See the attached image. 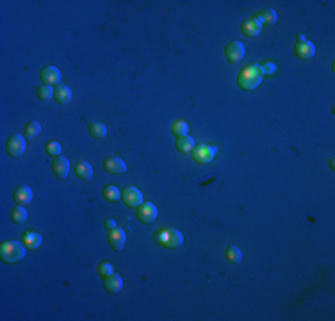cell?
<instances>
[{
    "instance_id": "5b68a950",
    "label": "cell",
    "mask_w": 335,
    "mask_h": 321,
    "mask_svg": "<svg viewBox=\"0 0 335 321\" xmlns=\"http://www.w3.org/2000/svg\"><path fill=\"white\" fill-rule=\"evenodd\" d=\"M25 139H23V136H20V134H13L9 139H7V143H5V150H7V154L11 155V157H20V155L25 154Z\"/></svg>"
},
{
    "instance_id": "5bb4252c",
    "label": "cell",
    "mask_w": 335,
    "mask_h": 321,
    "mask_svg": "<svg viewBox=\"0 0 335 321\" xmlns=\"http://www.w3.org/2000/svg\"><path fill=\"white\" fill-rule=\"evenodd\" d=\"M104 170L107 171V173H123V171L127 170V164H125V160H122L120 157H107L106 160H104Z\"/></svg>"
},
{
    "instance_id": "9c48e42d",
    "label": "cell",
    "mask_w": 335,
    "mask_h": 321,
    "mask_svg": "<svg viewBox=\"0 0 335 321\" xmlns=\"http://www.w3.org/2000/svg\"><path fill=\"white\" fill-rule=\"evenodd\" d=\"M123 202L127 203L128 207L138 209L139 205L143 203V195H141V191H139L138 187L128 186V187H125V191H123Z\"/></svg>"
},
{
    "instance_id": "603a6c76",
    "label": "cell",
    "mask_w": 335,
    "mask_h": 321,
    "mask_svg": "<svg viewBox=\"0 0 335 321\" xmlns=\"http://www.w3.org/2000/svg\"><path fill=\"white\" fill-rule=\"evenodd\" d=\"M39 132H41V125H39V122H29L25 125V128H23V136H25V139L37 138Z\"/></svg>"
},
{
    "instance_id": "6da1fadb",
    "label": "cell",
    "mask_w": 335,
    "mask_h": 321,
    "mask_svg": "<svg viewBox=\"0 0 335 321\" xmlns=\"http://www.w3.org/2000/svg\"><path fill=\"white\" fill-rule=\"evenodd\" d=\"M262 70L259 64H251L246 66L239 75H237V84L241 86V89L245 91H253L259 88V84L262 82Z\"/></svg>"
},
{
    "instance_id": "4fadbf2b",
    "label": "cell",
    "mask_w": 335,
    "mask_h": 321,
    "mask_svg": "<svg viewBox=\"0 0 335 321\" xmlns=\"http://www.w3.org/2000/svg\"><path fill=\"white\" fill-rule=\"evenodd\" d=\"M13 200L18 205H27L32 202V189L29 186H18L13 193Z\"/></svg>"
},
{
    "instance_id": "cb8c5ba5",
    "label": "cell",
    "mask_w": 335,
    "mask_h": 321,
    "mask_svg": "<svg viewBox=\"0 0 335 321\" xmlns=\"http://www.w3.org/2000/svg\"><path fill=\"white\" fill-rule=\"evenodd\" d=\"M253 18H257L261 25H262V23H269V25H271V23H275V21H277V13H275L273 9H264V11H261L259 15L253 16Z\"/></svg>"
},
{
    "instance_id": "7a4b0ae2",
    "label": "cell",
    "mask_w": 335,
    "mask_h": 321,
    "mask_svg": "<svg viewBox=\"0 0 335 321\" xmlns=\"http://www.w3.org/2000/svg\"><path fill=\"white\" fill-rule=\"evenodd\" d=\"M25 250L27 246L20 241H4L0 246V257L4 262H18L25 257Z\"/></svg>"
},
{
    "instance_id": "d6986e66",
    "label": "cell",
    "mask_w": 335,
    "mask_h": 321,
    "mask_svg": "<svg viewBox=\"0 0 335 321\" xmlns=\"http://www.w3.org/2000/svg\"><path fill=\"white\" fill-rule=\"evenodd\" d=\"M194 148V139L191 136H182V138L176 139V150L180 154H189Z\"/></svg>"
},
{
    "instance_id": "30bf717a",
    "label": "cell",
    "mask_w": 335,
    "mask_h": 321,
    "mask_svg": "<svg viewBox=\"0 0 335 321\" xmlns=\"http://www.w3.org/2000/svg\"><path fill=\"white\" fill-rule=\"evenodd\" d=\"M39 77H41V80L45 82V86H59V82H61V71H59V68H55V66H47V68L41 70V73H39Z\"/></svg>"
},
{
    "instance_id": "ba28073f",
    "label": "cell",
    "mask_w": 335,
    "mask_h": 321,
    "mask_svg": "<svg viewBox=\"0 0 335 321\" xmlns=\"http://www.w3.org/2000/svg\"><path fill=\"white\" fill-rule=\"evenodd\" d=\"M316 54V47L312 41H298L296 45H294V55L298 59H301V61H307V59L314 57Z\"/></svg>"
},
{
    "instance_id": "4316f807",
    "label": "cell",
    "mask_w": 335,
    "mask_h": 321,
    "mask_svg": "<svg viewBox=\"0 0 335 321\" xmlns=\"http://www.w3.org/2000/svg\"><path fill=\"white\" fill-rule=\"evenodd\" d=\"M102 195H104V198H106L107 202H116L122 196V193H120V189L116 186H106L102 189Z\"/></svg>"
},
{
    "instance_id": "d4e9b609",
    "label": "cell",
    "mask_w": 335,
    "mask_h": 321,
    "mask_svg": "<svg viewBox=\"0 0 335 321\" xmlns=\"http://www.w3.org/2000/svg\"><path fill=\"white\" fill-rule=\"evenodd\" d=\"M225 257H227V261L230 264H239L243 261V253H241V250L237 246H229L227 251H225Z\"/></svg>"
},
{
    "instance_id": "277c9868",
    "label": "cell",
    "mask_w": 335,
    "mask_h": 321,
    "mask_svg": "<svg viewBox=\"0 0 335 321\" xmlns=\"http://www.w3.org/2000/svg\"><path fill=\"white\" fill-rule=\"evenodd\" d=\"M218 154V148L212 144H200L196 148H193V159L200 164H207L214 159V155Z\"/></svg>"
},
{
    "instance_id": "7c38bea8",
    "label": "cell",
    "mask_w": 335,
    "mask_h": 321,
    "mask_svg": "<svg viewBox=\"0 0 335 321\" xmlns=\"http://www.w3.org/2000/svg\"><path fill=\"white\" fill-rule=\"evenodd\" d=\"M52 170H53V175L57 177V178H66L70 173V162L68 159H64V157H53L52 160Z\"/></svg>"
},
{
    "instance_id": "44dd1931",
    "label": "cell",
    "mask_w": 335,
    "mask_h": 321,
    "mask_svg": "<svg viewBox=\"0 0 335 321\" xmlns=\"http://www.w3.org/2000/svg\"><path fill=\"white\" fill-rule=\"evenodd\" d=\"M9 218L13 223H25L27 221V211L23 205H16V207L11 209Z\"/></svg>"
},
{
    "instance_id": "1f68e13d",
    "label": "cell",
    "mask_w": 335,
    "mask_h": 321,
    "mask_svg": "<svg viewBox=\"0 0 335 321\" xmlns=\"http://www.w3.org/2000/svg\"><path fill=\"white\" fill-rule=\"evenodd\" d=\"M106 229L107 230H114V229H116V221H114L112 218L106 219Z\"/></svg>"
},
{
    "instance_id": "52a82bcc",
    "label": "cell",
    "mask_w": 335,
    "mask_h": 321,
    "mask_svg": "<svg viewBox=\"0 0 335 321\" xmlns=\"http://www.w3.org/2000/svg\"><path fill=\"white\" fill-rule=\"evenodd\" d=\"M138 218L139 221H143V223L150 225L154 223L155 219H157V207H155L154 203H141L138 207Z\"/></svg>"
},
{
    "instance_id": "ac0fdd59",
    "label": "cell",
    "mask_w": 335,
    "mask_h": 321,
    "mask_svg": "<svg viewBox=\"0 0 335 321\" xmlns=\"http://www.w3.org/2000/svg\"><path fill=\"white\" fill-rule=\"evenodd\" d=\"M43 243V237L39 232H29L23 237V245L27 246V250H37Z\"/></svg>"
},
{
    "instance_id": "484cf974",
    "label": "cell",
    "mask_w": 335,
    "mask_h": 321,
    "mask_svg": "<svg viewBox=\"0 0 335 321\" xmlns=\"http://www.w3.org/2000/svg\"><path fill=\"white\" fill-rule=\"evenodd\" d=\"M171 132L175 134L176 138L187 136V132H189V125H187V122H184V120H175L173 125H171Z\"/></svg>"
},
{
    "instance_id": "4dcf8cb0",
    "label": "cell",
    "mask_w": 335,
    "mask_h": 321,
    "mask_svg": "<svg viewBox=\"0 0 335 321\" xmlns=\"http://www.w3.org/2000/svg\"><path fill=\"white\" fill-rule=\"evenodd\" d=\"M259 66H261V70H262V75H273L277 71V66H275L271 61H266V63L259 64Z\"/></svg>"
},
{
    "instance_id": "2e32d148",
    "label": "cell",
    "mask_w": 335,
    "mask_h": 321,
    "mask_svg": "<svg viewBox=\"0 0 335 321\" xmlns=\"http://www.w3.org/2000/svg\"><path fill=\"white\" fill-rule=\"evenodd\" d=\"M73 171L80 180H89L91 177H93V168H91V164L88 160H79V162L73 166Z\"/></svg>"
},
{
    "instance_id": "83f0119b",
    "label": "cell",
    "mask_w": 335,
    "mask_h": 321,
    "mask_svg": "<svg viewBox=\"0 0 335 321\" xmlns=\"http://www.w3.org/2000/svg\"><path fill=\"white\" fill-rule=\"evenodd\" d=\"M36 95H37L39 100L48 102L53 96V88L52 86H39V88L36 89Z\"/></svg>"
},
{
    "instance_id": "ffe728a7",
    "label": "cell",
    "mask_w": 335,
    "mask_h": 321,
    "mask_svg": "<svg viewBox=\"0 0 335 321\" xmlns=\"http://www.w3.org/2000/svg\"><path fill=\"white\" fill-rule=\"evenodd\" d=\"M123 287V278L116 273H112L111 277L106 278V289L109 293H118Z\"/></svg>"
},
{
    "instance_id": "7402d4cb",
    "label": "cell",
    "mask_w": 335,
    "mask_h": 321,
    "mask_svg": "<svg viewBox=\"0 0 335 321\" xmlns=\"http://www.w3.org/2000/svg\"><path fill=\"white\" fill-rule=\"evenodd\" d=\"M88 128H89L91 136L96 138V139H102V138H106L107 136V127L100 122H91L89 125H88Z\"/></svg>"
},
{
    "instance_id": "f1b7e54d",
    "label": "cell",
    "mask_w": 335,
    "mask_h": 321,
    "mask_svg": "<svg viewBox=\"0 0 335 321\" xmlns=\"http://www.w3.org/2000/svg\"><path fill=\"white\" fill-rule=\"evenodd\" d=\"M45 150H47V154L50 155V157H59L61 152H63V148H61V144H59L57 141H48Z\"/></svg>"
},
{
    "instance_id": "e0dca14e",
    "label": "cell",
    "mask_w": 335,
    "mask_h": 321,
    "mask_svg": "<svg viewBox=\"0 0 335 321\" xmlns=\"http://www.w3.org/2000/svg\"><path fill=\"white\" fill-rule=\"evenodd\" d=\"M53 100L57 102V104H70V100H71V89H70L68 86H63L59 84L53 88Z\"/></svg>"
},
{
    "instance_id": "3957f363",
    "label": "cell",
    "mask_w": 335,
    "mask_h": 321,
    "mask_svg": "<svg viewBox=\"0 0 335 321\" xmlns=\"http://www.w3.org/2000/svg\"><path fill=\"white\" fill-rule=\"evenodd\" d=\"M157 239H159L160 245L168 246V248H180L182 243H184V235L175 229H168L162 230Z\"/></svg>"
},
{
    "instance_id": "8992f818",
    "label": "cell",
    "mask_w": 335,
    "mask_h": 321,
    "mask_svg": "<svg viewBox=\"0 0 335 321\" xmlns=\"http://www.w3.org/2000/svg\"><path fill=\"white\" fill-rule=\"evenodd\" d=\"M225 57L229 59V63H239L245 57V45L241 41H230L225 48Z\"/></svg>"
},
{
    "instance_id": "9a60e30c",
    "label": "cell",
    "mask_w": 335,
    "mask_h": 321,
    "mask_svg": "<svg viewBox=\"0 0 335 321\" xmlns=\"http://www.w3.org/2000/svg\"><path fill=\"white\" fill-rule=\"evenodd\" d=\"M261 27L262 25L259 23V20L251 16V18H248V20L243 23V27H241V29H243V34H245V36L255 37V36H259V34H261Z\"/></svg>"
},
{
    "instance_id": "8fae6325",
    "label": "cell",
    "mask_w": 335,
    "mask_h": 321,
    "mask_svg": "<svg viewBox=\"0 0 335 321\" xmlns=\"http://www.w3.org/2000/svg\"><path fill=\"white\" fill-rule=\"evenodd\" d=\"M107 239H109V245H111L114 250L120 251V250H123V246L127 243V235H125V232H123L122 229H114V230H109Z\"/></svg>"
},
{
    "instance_id": "f546056e",
    "label": "cell",
    "mask_w": 335,
    "mask_h": 321,
    "mask_svg": "<svg viewBox=\"0 0 335 321\" xmlns=\"http://www.w3.org/2000/svg\"><path fill=\"white\" fill-rule=\"evenodd\" d=\"M98 275H100L102 278H107V277H111L112 273H114V269H112V266L109 264V262H100L98 264Z\"/></svg>"
}]
</instances>
